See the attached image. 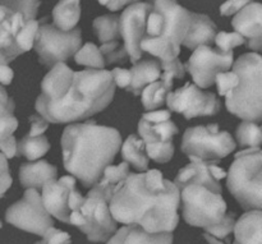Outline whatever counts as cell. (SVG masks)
I'll list each match as a JSON object with an SVG mask.
<instances>
[{"label":"cell","mask_w":262,"mask_h":244,"mask_svg":"<svg viewBox=\"0 0 262 244\" xmlns=\"http://www.w3.org/2000/svg\"><path fill=\"white\" fill-rule=\"evenodd\" d=\"M109 209L117 223L171 233L179 223V191L156 169L129 173L115 187Z\"/></svg>","instance_id":"6da1fadb"},{"label":"cell","mask_w":262,"mask_h":244,"mask_svg":"<svg viewBox=\"0 0 262 244\" xmlns=\"http://www.w3.org/2000/svg\"><path fill=\"white\" fill-rule=\"evenodd\" d=\"M60 143L64 169L84 188H91L119 152L122 136L115 128L90 120L67 125Z\"/></svg>","instance_id":"7a4b0ae2"},{"label":"cell","mask_w":262,"mask_h":244,"mask_svg":"<svg viewBox=\"0 0 262 244\" xmlns=\"http://www.w3.org/2000/svg\"><path fill=\"white\" fill-rule=\"evenodd\" d=\"M224 176V169L206 161H191L178 171L173 183L187 224L207 232L224 220L227 202L219 182Z\"/></svg>","instance_id":"3957f363"},{"label":"cell","mask_w":262,"mask_h":244,"mask_svg":"<svg viewBox=\"0 0 262 244\" xmlns=\"http://www.w3.org/2000/svg\"><path fill=\"white\" fill-rule=\"evenodd\" d=\"M115 87L109 71L84 69L74 72L71 86L61 99L49 101L37 97L35 109L54 124L81 122L109 106Z\"/></svg>","instance_id":"277c9868"},{"label":"cell","mask_w":262,"mask_h":244,"mask_svg":"<svg viewBox=\"0 0 262 244\" xmlns=\"http://www.w3.org/2000/svg\"><path fill=\"white\" fill-rule=\"evenodd\" d=\"M147 15L146 32L141 50L158 58L170 60L178 58L181 45L189 26V10L176 0H155Z\"/></svg>","instance_id":"5b68a950"},{"label":"cell","mask_w":262,"mask_h":244,"mask_svg":"<svg viewBox=\"0 0 262 244\" xmlns=\"http://www.w3.org/2000/svg\"><path fill=\"white\" fill-rule=\"evenodd\" d=\"M233 71L239 81L225 95L228 112L243 120L258 123L262 119V58L258 53H247L233 61Z\"/></svg>","instance_id":"8992f818"},{"label":"cell","mask_w":262,"mask_h":244,"mask_svg":"<svg viewBox=\"0 0 262 244\" xmlns=\"http://www.w3.org/2000/svg\"><path fill=\"white\" fill-rule=\"evenodd\" d=\"M230 193L246 211L262 209V151L260 147L246 148L235 153L227 173Z\"/></svg>","instance_id":"52a82bcc"},{"label":"cell","mask_w":262,"mask_h":244,"mask_svg":"<svg viewBox=\"0 0 262 244\" xmlns=\"http://www.w3.org/2000/svg\"><path fill=\"white\" fill-rule=\"evenodd\" d=\"M229 132L220 130L217 124L187 128L182 138V151L191 161L215 163L235 150Z\"/></svg>","instance_id":"ba28073f"},{"label":"cell","mask_w":262,"mask_h":244,"mask_svg":"<svg viewBox=\"0 0 262 244\" xmlns=\"http://www.w3.org/2000/svg\"><path fill=\"white\" fill-rule=\"evenodd\" d=\"M69 224L78 228L94 243L106 242L117 232V221L112 216L109 201L91 189L71 212Z\"/></svg>","instance_id":"9c48e42d"},{"label":"cell","mask_w":262,"mask_h":244,"mask_svg":"<svg viewBox=\"0 0 262 244\" xmlns=\"http://www.w3.org/2000/svg\"><path fill=\"white\" fill-rule=\"evenodd\" d=\"M170 114L169 110H151L138 122V136L145 143L147 156L159 164L168 163L174 155L173 137L179 130Z\"/></svg>","instance_id":"30bf717a"},{"label":"cell","mask_w":262,"mask_h":244,"mask_svg":"<svg viewBox=\"0 0 262 244\" xmlns=\"http://www.w3.org/2000/svg\"><path fill=\"white\" fill-rule=\"evenodd\" d=\"M81 46V28L76 27L71 31H61L48 23H40L33 43L38 60L48 68H51L56 63L66 61L73 56Z\"/></svg>","instance_id":"8fae6325"},{"label":"cell","mask_w":262,"mask_h":244,"mask_svg":"<svg viewBox=\"0 0 262 244\" xmlns=\"http://www.w3.org/2000/svg\"><path fill=\"white\" fill-rule=\"evenodd\" d=\"M5 220L13 227L42 237L54 225L51 215L46 211L37 189H26L22 199L13 204L5 212Z\"/></svg>","instance_id":"7c38bea8"},{"label":"cell","mask_w":262,"mask_h":244,"mask_svg":"<svg viewBox=\"0 0 262 244\" xmlns=\"http://www.w3.org/2000/svg\"><path fill=\"white\" fill-rule=\"evenodd\" d=\"M233 51H220L209 45H201L194 49L184 68L188 71L194 84L200 88H209L215 83L217 73L232 68Z\"/></svg>","instance_id":"4fadbf2b"},{"label":"cell","mask_w":262,"mask_h":244,"mask_svg":"<svg viewBox=\"0 0 262 244\" xmlns=\"http://www.w3.org/2000/svg\"><path fill=\"white\" fill-rule=\"evenodd\" d=\"M170 112L183 115L186 119L210 117L219 113L220 101L211 92L202 91L193 83H186L182 88L169 92L165 100Z\"/></svg>","instance_id":"5bb4252c"},{"label":"cell","mask_w":262,"mask_h":244,"mask_svg":"<svg viewBox=\"0 0 262 244\" xmlns=\"http://www.w3.org/2000/svg\"><path fill=\"white\" fill-rule=\"evenodd\" d=\"M41 201L46 211L60 221L69 224L71 212L81 204L83 196L76 188V178L72 175L51 179L42 186Z\"/></svg>","instance_id":"9a60e30c"},{"label":"cell","mask_w":262,"mask_h":244,"mask_svg":"<svg viewBox=\"0 0 262 244\" xmlns=\"http://www.w3.org/2000/svg\"><path fill=\"white\" fill-rule=\"evenodd\" d=\"M152 9L151 3L136 2L128 5L119 15V35L123 40L130 63H137L142 56L141 41L146 32L148 13Z\"/></svg>","instance_id":"2e32d148"},{"label":"cell","mask_w":262,"mask_h":244,"mask_svg":"<svg viewBox=\"0 0 262 244\" xmlns=\"http://www.w3.org/2000/svg\"><path fill=\"white\" fill-rule=\"evenodd\" d=\"M25 22L23 15L15 12L8 15L5 19L0 20V65L9 64L23 54L15 42V36Z\"/></svg>","instance_id":"e0dca14e"},{"label":"cell","mask_w":262,"mask_h":244,"mask_svg":"<svg viewBox=\"0 0 262 244\" xmlns=\"http://www.w3.org/2000/svg\"><path fill=\"white\" fill-rule=\"evenodd\" d=\"M74 71H72L64 61L56 63L50 68L41 82V95L38 97L49 101L61 99L73 79Z\"/></svg>","instance_id":"ac0fdd59"},{"label":"cell","mask_w":262,"mask_h":244,"mask_svg":"<svg viewBox=\"0 0 262 244\" xmlns=\"http://www.w3.org/2000/svg\"><path fill=\"white\" fill-rule=\"evenodd\" d=\"M106 242V244H173V234L168 232L148 233L138 225H125Z\"/></svg>","instance_id":"d6986e66"},{"label":"cell","mask_w":262,"mask_h":244,"mask_svg":"<svg viewBox=\"0 0 262 244\" xmlns=\"http://www.w3.org/2000/svg\"><path fill=\"white\" fill-rule=\"evenodd\" d=\"M216 26L206 14L189 13V26L182 45L187 49L194 50L201 45H209L214 42L216 35Z\"/></svg>","instance_id":"ffe728a7"},{"label":"cell","mask_w":262,"mask_h":244,"mask_svg":"<svg viewBox=\"0 0 262 244\" xmlns=\"http://www.w3.org/2000/svg\"><path fill=\"white\" fill-rule=\"evenodd\" d=\"M262 7L260 3L251 2L243 9L235 13L232 26L239 35L251 38H262Z\"/></svg>","instance_id":"44dd1931"},{"label":"cell","mask_w":262,"mask_h":244,"mask_svg":"<svg viewBox=\"0 0 262 244\" xmlns=\"http://www.w3.org/2000/svg\"><path fill=\"white\" fill-rule=\"evenodd\" d=\"M58 169L45 160L25 163L19 168V182L23 188L41 189L45 183L56 178Z\"/></svg>","instance_id":"7402d4cb"},{"label":"cell","mask_w":262,"mask_h":244,"mask_svg":"<svg viewBox=\"0 0 262 244\" xmlns=\"http://www.w3.org/2000/svg\"><path fill=\"white\" fill-rule=\"evenodd\" d=\"M233 244H262V211L251 210L235 221Z\"/></svg>","instance_id":"603a6c76"},{"label":"cell","mask_w":262,"mask_h":244,"mask_svg":"<svg viewBox=\"0 0 262 244\" xmlns=\"http://www.w3.org/2000/svg\"><path fill=\"white\" fill-rule=\"evenodd\" d=\"M129 72L130 83L127 87V91L138 96L147 84L152 83L154 81L161 77L160 61L156 59H146V60L133 64Z\"/></svg>","instance_id":"cb8c5ba5"},{"label":"cell","mask_w":262,"mask_h":244,"mask_svg":"<svg viewBox=\"0 0 262 244\" xmlns=\"http://www.w3.org/2000/svg\"><path fill=\"white\" fill-rule=\"evenodd\" d=\"M174 77L170 73L161 71V77L152 83L147 84L141 92V101L147 112L156 110L165 104L166 96L173 88Z\"/></svg>","instance_id":"d4e9b609"},{"label":"cell","mask_w":262,"mask_h":244,"mask_svg":"<svg viewBox=\"0 0 262 244\" xmlns=\"http://www.w3.org/2000/svg\"><path fill=\"white\" fill-rule=\"evenodd\" d=\"M129 174V165L123 161L119 165H107L102 171V175L94 186L91 187V191L100 194L105 199L110 201L114 192L115 187Z\"/></svg>","instance_id":"484cf974"},{"label":"cell","mask_w":262,"mask_h":244,"mask_svg":"<svg viewBox=\"0 0 262 244\" xmlns=\"http://www.w3.org/2000/svg\"><path fill=\"white\" fill-rule=\"evenodd\" d=\"M81 18V0H59L53 9V25L61 31L77 27Z\"/></svg>","instance_id":"4316f807"},{"label":"cell","mask_w":262,"mask_h":244,"mask_svg":"<svg viewBox=\"0 0 262 244\" xmlns=\"http://www.w3.org/2000/svg\"><path fill=\"white\" fill-rule=\"evenodd\" d=\"M120 153L124 163L132 165L140 171H146L148 169L150 158L146 152V147L140 136L130 135L120 146Z\"/></svg>","instance_id":"83f0119b"},{"label":"cell","mask_w":262,"mask_h":244,"mask_svg":"<svg viewBox=\"0 0 262 244\" xmlns=\"http://www.w3.org/2000/svg\"><path fill=\"white\" fill-rule=\"evenodd\" d=\"M50 150V142L48 137L40 136H25L17 142V156H23L27 160L35 161L42 158Z\"/></svg>","instance_id":"f1b7e54d"},{"label":"cell","mask_w":262,"mask_h":244,"mask_svg":"<svg viewBox=\"0 0 262 244\" xmlns=\"http://www.w3.org/2000/svg\"><path fill=\"white\" fill-rule=\"evenodd\" d=\"M92 27H94L95 35L101 43L117 41L120 37L119 15L117 14H105L96 18Z\"/></svg>","instance_id":"f546056e"},{"label":"cell","mask_w":262,"mask_h":244,"mask_svg":"<svg viewBox=\"0 0 262 244\" xmlns=\"http://www.w3.org/2000/svg\"><path fill=\"white\" fill-rule=\"evenodd\" d=\"M74 61L78 65H84L89 69H104L105 60L101 51L95 43L87 42L74 54Z\"/></svg>","instance_id":"4dcf8cb0"},{"label":"cell","mask_w":262,"mask_h":244,"mask_svg":"<svg viewBox=\"0 0 262 244\" xmlns=\"http://www.w3.org/2000/svg\"><path fill=\"white\" fill-rule=\"evenodd\" d=\"M235 137H237L238 145L241 147H260L261 146V128L257 123L250 122V120H243L238 125L235 130Z\"/></svg>","instance_id":"1f68e13d"},{"label":"cell","mask_w":262,"mask_h":244,"mask_svg":"<svg viewBox=\"0 0 262 244\" xmlns=\"http://www.w3.org/2000/svg\"><path fill=\"white\" fill-rule=\"evenodd\" d=\"M38 27H40V20H36V18L35 19H28L26 20L25 25L19 30V32L17 33V36H15V42H17L18 48L23 53L30 51L33 48Z\"/></svg>","instance_id":"d6a6232c"},{"label":"cell","mask_w":262,"mask_h":244,"mask_svg":"<svg viewBox=\"0 0 262 244\" xmlns=\"http://www.w3.org/2000/svg\"><path fill=\"white\" fill-rule=\"evenodd\" d=\"M2 4L15 13H20L26 20L35 19L41 0H0Z\"/></svg>","instance_id":"836d02e7"},{"label":"cell","mask_w":262,"mask_h":244,"mask_svg":"<svg viewBox=\"0 0 262 244\" xmlns=\"http://www.w3.org/2000/svg\"><path fill=\"white\" fill-rule=\"evenodd\" d=\"M102 56H104L105 64L123 63L128 58L127 50L124 45L119 43V41H109V42L102 43L100 48Z\"/></svg>","instance_id":"e575fe53"},{"label":"cell","mask_w":262,"mask_h":244,"mask_svg":"<svg viewBox=\"0 0 262 244\" xmlns=\"http://www.w3.org/2000/svg\"><path fill=\"white\" fill-rule=\"evenodd\" d=\"M214 42L216 43L217 49L220 51H232L234 48L243 45L246 42V38L238 32H216L214 38Z\"/></svg>","instance_id":"d590c367"},{"label":"cell","mask_w":262,"mask_h":244,"mask_svg":"<svg viewBox=\"0 0 262 244\" xmlns=\"http://www.w3.org/2000/svg\"><path fill=\"white\" fill-rule=\"evenodd\" d=\"M238 81H239V77H238V74L234 71L217 73L216 77H215V83H216L217 92H219L220 96H225L228 92L235 88Z\"/></svg>","instance_id":"8d00e7d4"},{"label":"cell","mask_w":262,"mask_h":244,"mask_svg":"<svg viewBox=\"0 0 262 244\" xmlns=\"http://www.w3.org/2000/svg\"><path fill=\"white\" fill-rule=\"evenodd\" d=\"M71 242L72 240L68 233L61 232V230L51 227L43 233L42 240L36 242L35 244H71Z\"/></svg>","instance_id":"74e56055"},{"label":"cell","mask_w":262,"mask_h":244,"mask_svg":"<svg viewBox=\"0 0 262 244\" xmlns=\"http://www.w3.org/2000/svg\"><path fill=\"white\" fill-rule=\"evenodd\" d=\"M160 61V68L163 72L170 73L174 78L183 79L186 74V68L182 64V61L178 58L170 59V60H159Z\"/></svg>","instance_id":"f35d334b"},{"label":"cell","mask_w":262,"mask_h":244,"mask_svg":"<svg viewBox=\"0 0 262 244\" xmlns=\"http://www.w3.org/2000/svg\"><path fill=\"white\" fill-rule=\"evenodd\" d=\"M7 160L8 159L0 152V198L4 196L5 192L10 188V186L13 183Z\"/></svg>","instance_id":"ab89813d"},{"label":"cell","mask_w":262,"mask_h":244,"mask_svg":"<svg viewBox=\"0 0 262 244\" xmlns=\"http://www.w3.org/2000/svg\"><path fill=\"white\" fill-rule=\"evenodd\" d=\"M18 128V119L14 117V114L7 115V117L0 119V140L5 137H9L17 130Z\"/></svg>","instance_id":"60d3db41"},{"label":"cell","mask_w":262,"mask_h":244,"mask_svg":"<svg viewBox=\"0 0 262 244\" xmlns=\"http://www.w3.org/2000/svg\"><path fill=\"white\" fill-rule=\"evenodd\" d=\"M251 2L252 0H227L220 7V14L224 15V17H229V15H233L239 12L241 9H243Z\"/></svg>","instance_id":"b9f144b4"},{"label":"cell","mask_w":262,"mask_h":244,"mask_svg":"<svg viewBox=\"0 0 262 244\" xmlns=\"http://www.w3.org/2000/svg\"><path fill=\"white\" fill-rule=\"evenodd\" d=\"M31 123V128H30V132H28V136H40L45 133V130L48 129L49 127V122L45 119V118L41 117L40 114H35V115H31L28 118Z\"/></svg>","instance_id":"7bdbcfd3"},{"label":"cell","mask_w":262,"mask_h":244,"mask_svg":"<svg viewBox=\"0 0 262 244\" xmlns=\"http://www.w3.org/2000/svg\"><path fill=\"white\" fill-rule=\"evenodd\" d=\"M14 107L15 104L13 99L8 96L5 88L0 84V119L7 115H12L14 113Z\"/></svg>","instance_id":"ee69618b"},{"label":"cell","mask_w":262,"mask_h":244,"mask_svg":"<svg viewBox=\"0 0 262 244\" xmlns=\"http://www.w3.org/2000/svg\"><path fill=\"white\" fill-rule=\"evenodd\" d=\"M110 73H112L113 82H114L115 86L127 90V87L130 83V72L128 69L114 68Z\"/></svg>","instance_id":"f6af8a7d"},{"label":"cell","mask_w":262,"mask_h":244,"mask_svg":"<svg viewBox=\"0 0 262 244\" xmlns=\"http://www.w3.org/2000/svg\"><path fill=\"white\" fill-rule=\"evenodd\" d=\"M0 152L7 159H13L17 153V140L14 136H9L0 140Z\"/></svg>","instance_id":"bcb514c9"},{"label":"cell","mask_w":262,"mask_h":244,"mask_svg":"<svg viewBox=\"0 0 262 244\" xmlns=\"http://www.w3.org/2000/svg\"><path fill=\"white\" fill-rule=\"evenodd\" d=\"M13 77H14L13 69L8 64H2L0 65V84L2 86H8V84L12 83Z\"/></svg>","instance_id":"7dc6e473"},{"label":"cell","mask_w":262,"mask_h":244,"mask_svg":"<svg viewBox=\"0 0 262 244\" xmlns=\"http://www.w3.org/2000/svg\"><path fill=\"white\" fill-rule=\"evenodd\" d=\"M136 2H140V0H115L114 4L109 8V10H114L115 12V10L122 9V8H124L125 5H129V4H132V3H136Z\"/></svg>","instance_id":"c3c4849f"},{"label":"cell","mask_w":262,"mask_h":244,"mask_svg":"<svg viewBox=\"0 0 262 244\" xmlns=\"http://www.w3.org/2000/svg\"><path fill=\"white\" fill-rule=\"evenodd\" d=\"M247 46L255 53H258L262 48V38H251V40H248Z\"/></svg>","instance_id":"681fc988"},{"label":"cell","mask_w":262,"mask_h":244,"mask_svg":"<svg viewBox=\"0 0 262 244\" xmlns=\"http://www.w3.org/2000/svg\"><path fill=\"white\" fill-rule=\"evenodd\" d=\"M97 2H99L100 4H101V5H104V7H106L107 9H109V8L112 7L113 4H114V2H115V0H97Z\"/></svg>","instance_id":"f907efd6"},{"label":"cell","mask_w":262,"mask_h":244,"mask_svg":"<svg viewBox=\"0 0 262 244\" xmlns=\"http://www.w3.org/2000/svg\"><path fill=\"white\" fill-rule=\"evenodd\" d=\"M2 227H3V224H2V221H0V229H2Z\"/></svg>","instance_id":"816d5d0a"},{"label":"cell","mask_w":262,"mask_h":244,"mask_svg":"<svg viewBox=\"0 0 262 244\" xmlns=\"http://www.w3.org/2000/svg\"><path fill=\"white\" fill-rule=\"evenodd\" d=\"M151 2H152V3H154V2H155V0H151Z\"/></svg>","instance_id":"f5cc1de1"}]
</instances>
